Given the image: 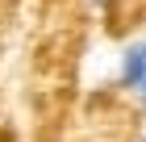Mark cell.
I'll return each instance as SVG.
<instances>
[{
	"instance_id": "6da1fadb",
	"label": "cell",
	"mask_w": 146,
	"mask_h": 142,
	"mask_svg": "<svg viewBox=\"0 0 146 142\" xmlns=\"http://www.w3.org/2000/svg\"><path fill=\"white\" fill-rule=\"evenodd\" d=\"M121 84L146 105V42H134L121 55Z\"/></svg>"
},
{
	"instance_id": "7a4b0ae2",
	"label": "cell",
	"mask_w": 146,
	"mask_h": 142,
	"mask_svg": "<svg viewBox=\"0 0 146 142\" xmlns=\"http://www.w3.org/2000/svg\"><path fill=\"white\" fill-rule=\"evenodd\" d=\"M92 4H109V0H92Z\"/></svg>"
},
{
	"instance_id": "3957f363",
	"label": "cell",
	"mask_w": 146,
	"mask_h": 142,
	"mask_svg": "<svg viewBox=\"0 0 146 142\" xmlns=\"http://www.w3.org/2000/svg\"><path fill=\"white\" fill-rule=\"evenodd\" d=\"M138 142H146V134H142V138H138Z\"/></svg>"
}]
</instances>
